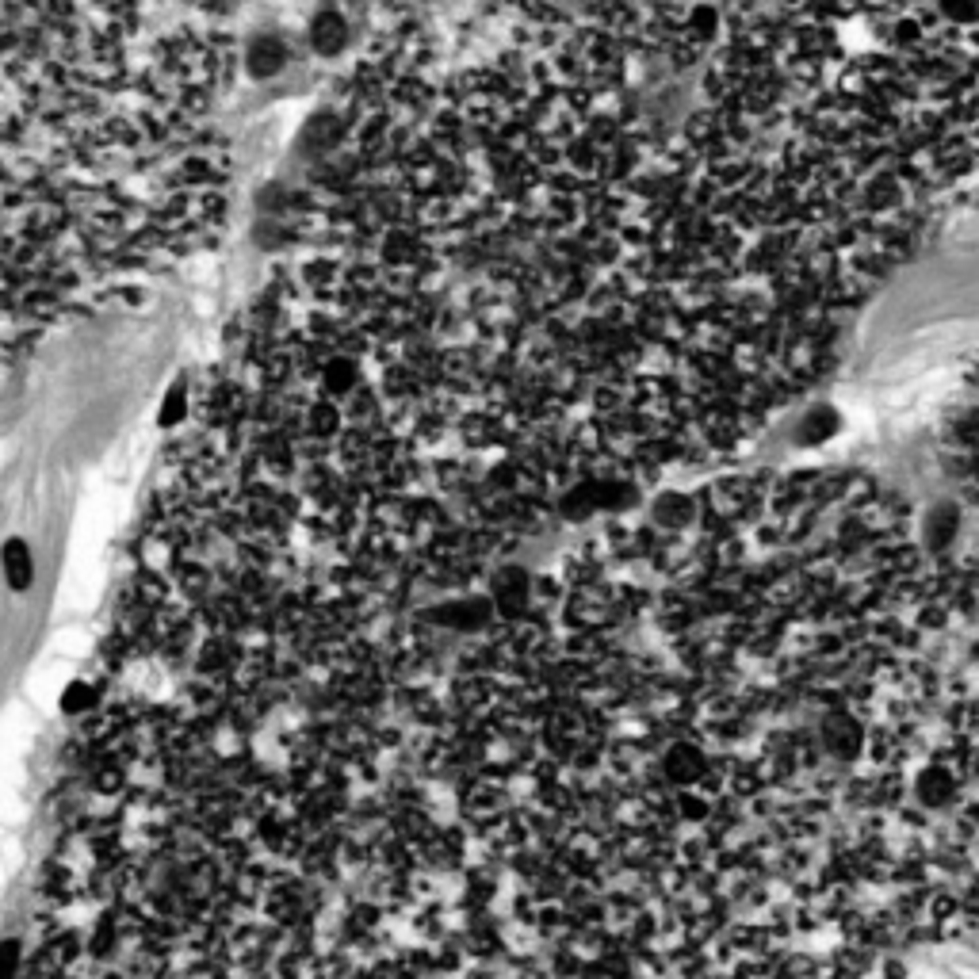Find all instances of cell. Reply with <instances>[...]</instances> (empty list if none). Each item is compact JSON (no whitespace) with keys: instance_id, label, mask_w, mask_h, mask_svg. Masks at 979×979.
I'll list each match as a JSON object with an SVG mask.
<instances>
[{"instance_id":"cell-1","label":"cell","mask_w":979,"mask_h":979,"mask_svg":"<svg viewBox=\"0 0 979 979\" xmlns=\"http://www.w3.org/2000/svg\"><path fill=\"white\" fill-rule=\"evenodd\" d=\"M815 746L819 754L834 765H853L857 758H865V746H869V723L857 716L853 708L842 704H830L827 712L815 723Z\"/></svg>"},{"instance_id":"cell-2","label":"cell","mask_w":979,"mask_h":979,"mask_svg":"<svg viewBox=\"0 0 979 979\" xmlns=\"http://www.w3.org/2000/svg\"><path fill=\"white\" fill-rule=\"evenodd\" d=\"M700 521V501L689 498V494H677V490H666L658 494L651 505V524L666 536H681L685 528H693Z\"/></svg>"},{"instance_id":"cell-3","label":"cell","mask_w":979,"mask_h":979,"mask_svg":"<svg viewBox=\"0 0 979 979\" xmlns=\"http://www.w3.org/2000/svg\"><path fill=\"white\" fill-rule=\"evenodd\" d=\"M306 43H310V54H318V58H337L349 43V20L337 8L314 12V20L306 27Z\"/></svg>"},{"instance_id":"cell-4","label":"cell","mask_w":979,"mask_h":979,"mask_svg":"<svg viewBox=\"0 0 979 979\" xmlns=\"http://www.w3.org/2000/svg\"><path fill=\"white\" fill-rule=\"evenodd\" d=\"M283 66H287V46H283L280 35L264 31V35H253V39H249V46H245V73H249L253 81H268V77H276Z\"/></svg>"},{"instance_id":"cell-5","label":"cell","mask_w":979,"mask_h":979,"mask_svg":"<svg viewBox=\"0 0 979 979\" xmlns=\"http://www.w3.org/2000/svg\"><path fill=\"white\" fill-rule=\"evenodd\" d=\"M926 536H930V547H941L953 544V536H957V509L953 505H934L930 509V517H926Z\"/></svg>"},{"instance_id":"cell-6","label":"cell","mask_w":979,"mask_h":979,"mask_svg":"<svg viewBox=\"0 0 979 979\" xmlns=\"http://www.w3.org/2000/svg\"><path fill=\"white\" fill-rule=\"evenodd\" d=\"M4 566H8V582L16 589L31 586V559H27V547L20 540H8L4 544Z\"/></svg>"},{"instance_id":"cell-7","label":"cell","mask_w":979,"mask_h":979,"mask_svg":"<svg viewBox=\"0 0 979 979\" xmlns=\"http://www.w3.org/2000/svg\"><path fill=\"white\" fill-rule=\"evenodd\" d=\"M188 383H176L173 391L165 394V406H161V425L165 429H173V425H180L184 417H188Z\"/></svg>"},{"instance_id":"cell-8","label":"cell","mask_w":979,"mask_h":979,"mask_svg":"<svg viewBox=\"0 0 979 979\" xmlns=\"http://www.w3.org/2000/svg\"><path fill=\"white\" fill-rule=\"evenodd\" d=\"M815 414L819 417H811L804 429H800V440H804V444H819L823 436L834 433V410H815Z\"/></svg>"},{"instance_id":"cell-9","label":"cell","mask_w":979,"mask_h":979,"mask_svg":"<svg viewBox=\"0 0 979 979\" xmlns=\"http://www.w3.org/2000/svg\"><path fill=\"white\" fill-rule=\"evenodd\" d=\"M96 700H100V693H96L92 685H73V689L66 693V700H62V708H66V712H88Z\"/></svg>"},{"instance_id":"cell-10","label":"cell","mask_w":979,"mask_h":979,"mask_svg":"<svg viewBox=\"0 0 979 979\" xmlns=\"http://www.w3.org/2000/svg\"><path fill=\"white\" fill-rule=\"evenodd\" d=\"M20 945L16 941H4L0 945V979H20Z\"/></svg>"}]
</instances>
